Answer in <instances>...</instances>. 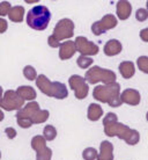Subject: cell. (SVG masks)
<instances>
[{
    "mask_svg": "<svg viewBox=\"0 0 148 160\" xmlns=\"http://www.w3.org/2000/svg\"><path fill=\"white\" fill-rule=\"evenodd\" d=\"M50 112L46 109H41L36 101H31L20 109L16 114V122L22 129L30 128L32 124H40L46 122Z\"/></svg>",
    "mask_w": 148,
    "mask_h": 160,
    "instance_id": "obj_1",
    "label": "cell"
},
{
    "mask_svg": "<svg viewBox=\"0 0 148 160\" xmlns=\"http://www.w3.org/2000/svg\"><path fill=\"white\" fill-rule=\"evenodd\" d=\"M94 99L102 103H107L110 107L117 108L123 104L120 98V85L118 82H112L109 85H98L93 91Z\"/></svg>",
    "mask_w": 148,
    "mask_h": 160,
    "instance_id": "obj_2",
    "label": "cell"
},
{
    "mask_svg": "<svg viewBox=\"0 0 148 160\" xmlns=\"http://www.w3.org/2000/svg\"><path fill=\"white\" fill-rule=\"evenodd\" d=\"M104 133L108 137H118L126 142L128 145H136L140 140V133L136 129H131L130 127L123 123L112 122L104 125Z\"/></svg>",
    "mask_w": 148,
    "mask_h": 160,
    "instance_id": "obj_3",
    "label": "cell"
},
{
    "mask_svg": "<svg viewBox=\"0 0 148 160\" xmlns=\"http://www.w3.org/2000/svg\"><path fill=\"white\" fill-rule=\"evenodd\" d=\"M36 86L43 94L50 98H56L58 100H63L68 96V91L65 84L60 81H51L45 74H40L37 77Z\"/></svg>",
    "mask_w": 148,
    "mask_h": 160,
    "instance_id": "obj_4",
    "label": "cell"
},
{
    "mask_svg": "<svg viewBox=\"0 0 148 160\" xmlns=\"http://www.w3.org/2000/svg\"><path fill=\"white\" fill-rule=\"evenodd\" d=\"M51 20V13L46 6L38 5L27 13V24L34 30H45Z\"/></svg>",
    "mask_w": 148,
    "mask_h": 160,
    "instance_id": "obj_5",
    "label": "cell"
},
{
    "mask_svg": "<svg viewBox=\"0 0 148 160\" xmlns=\"http://www.w3.org/2000/svg\"><path fill=\"white\" fill-rule=\"evenodd\" d=\"M116 73L108 70V68H100L97 65H94L89 68L84 74V79L88 84L95 85L97 82H103L104 85H109L116 82Z\"/></svg>",
    "mask_w": 148,
    "mask_h": 160,
    "instance_id": "obj_6",
    "label": "cell"
},
{
    "mask_svg": "<svg viewBox=\"0 0 148 160\" xmlns=\"http://www.w3.org/2000/svg\"><path fill=\"white\" fill-rule=\"evenodd\" d=\"M74 28H75L74 22L71 19H61L57 22L53 32H52V36L59 42L68 40L74 35Z\"/></svg>",
    "mask_w": 148,
    "mask_h": 160,
    "instance_id": "obj_7",
    "label": "cell"
},
{
    "mask_svg": "<svg viewBox=\"0 0 148 160\" xmlns=\"http://www.w3.org/2000/svg\"><path fill=\"white\" fill-rule=\"evenodd\" d=\"M24 107V100L21 98L16 91L8 89L4 94L2 102L0 104V108L5 109L7 112H13V110H20Z\"/></svg>",
    "mask_w": 148,
    "mask_h": 160,
    "instance_id": "obj_8",
    "label": "cell"
},
{
    "mask_svg": "<svg viewBox=\"0 0 148 160\" xmlns=\"http://www.w3.org/2000/svg\"><path fill=\"white\" fill-rule=\"evenodd\" d=\"M68 85L74 91L75 98L78 100H84L87 98L89 93V86L84 78L79 74H73L68 79Z\"/></svg>",
    "mask_w": 148,
    "mask_h": 160,
    "instance_id": "obj_9",
    "label": "cell"
},
{
    "mask_svg": "<svg viewBox=\"0 0 148 160\" xmlns=\"http://www.w3.org/2000/svg\"><path fill=\"white\" fill-rule=\"evenodd\" d=\"M31 148L36 151V160H51L52 150L46 146V140L43 136L37 135L32 137Z\"/></svg>",
    "mask_w": 148,
    "mask_h": 160,
    "instance_id": "obj_10",
    "label": "cell"
},
{
    "mask_svg": "<svg viewBox=\"0 0 148 160\" xmlns=\"http://www.w3.org/2000/svg\"><path fill=\"white\" fill-rule=\"evenodd\" d=\"M118 21H117V18L112 14H107L104 15L101 20L94 22L92 26V32L94 35L96 36H100L102 34L107 32V30H110V29H113L117 26Z\"/></svg>",
    "mask_w": 148,
    "mask_h": 160,
    "instance_id": "obj_11",
    "label": "cell"
},
{
    "mask_svg": "<svg viewBox=\"0 0 148 160\" xmlns=\"http://www.w3.org/2000/svg\"><path fill=\"white\" fill-rule=\"evenodd\" d=\"M74 42H75L76 50L80 52V55H82V56H88V57L95 56L100 51L98 45L95 44L94 42L88 41L87 37L78 36Z\"/></svg>",
    "mask_w": 148,
    "mask_h": 160,
    "instance_id": "obj_12",
    "label": "cell"
},
{
    "mask_svg": "<svg viewBox=\"0 0 148 160\" xmlns=\"http://www.w3.org/2000/svg\"><path fill=\"white\" fill-rule=\"evenodd\" d=\"M120 98H122L123 103L130 104V106H138L141 100L139 91H136L134 88H127L123 91V93L120 94Z\"/></svg>",
    "mask_w": 148,
    "mask_h": 160,
    "instance_id": "obj_13",
    "label": "cell"
},
{
    "mask_svg": "<svg viewBox=\"0 0 148 160\" xmlns=\"http://www.w3.org/2000/svg\"><path fill=\"white\" fill-rule=\"evenodd\" d=\"M78 51L74 41H65L64 43L60 44L59 48V58L61 60H67L72 58L75 52Z\"/></svg>",
    "mask_w": 148,
    "mask_h": 160,
    "instance_id": "obj_14",
    "label": "cell"
},
{
    "mask_svg": "<svg viewBox=\"0 0 148 160\" xmlns=\"http://www.w3.org/2000/svg\"><path fill=\"white\" fill-rule=\"evenodd\" d=\"M97 160H113V145L109 140H103L101 143Z\"/></svg>",
    "mask_w": 148,
    "mask_h": 160,
    "instance_id": "obj_15",
    "label": "cell"
},
{
    "mask_svg": "<svg viewBox=\"0 0 148 160\" xmlns=\"http://www.w3.org/2000/svg\"><path fill=\"white\" fill-rule=\"evenodd\" d=\"M116 11H117V16L119 20H127L131 13H132V5L130 4L126 0H123V1H118L116 6Z\"/></svg>",
    "mask_w": 148,
    "mask_h": 160,
    "instance_id": "obj_16",
    "label": "cell"
},
{
    "mask_svg": "<svg viewBox=\"0 0 148 160\" xmlns=\"http://www.w3.org/2000/svg\"><path fill=\"white\" fill-rule=\"evenodd\" d=\"M122 50H123V45H122V43H120L118 40L108 41V42L105 43V45H104V48H103L104 53L109 57L119 55L120 52H122Z\"/></svg>",
    "mask_w": 148,
    "mask_h": 160,
    "instance_id": "obj_17",
    "label": "cell"
},
{
    "mask_svg": "<svg viewBox=\"0 0 148 160\" xmlns=\"http://www.w3.org/2000/svg\"><path fill=\"white\" fill-rule=\"evenodd\" d=\"M118 70H119L120 74L123 78L125 79H131L134 74H136V66H134V63L133 62H122L118 66Z\"/></svg>",
    "mask_w": 148,
    "mask_h": 160,
    "instance_id": "obj_18",
    "label": "cell"
},
{
    "mask_svg": "<svg viewBox=\"0 0 148 160\" xmlns=\"http://www.w3.org/2000/svg\"><path fill=\"white\" fill-rule=\"evenodd\" d=\"M103 115V109L100 104L97 103H90L88 106V110H87V117L89 121L92 122H96L102 117Z\"/></svg>",
    "mask_w": 148,
    "mask_h": 160,
    "instance_id": "obj_19",
    "label": "cell"
},
{
    "mask_svg": "<svg viewBox=\"0 0 148 160\" xmlns=\"http://www.w3.org/2000/svg\"><path fill=\"white\" fill-rule=\"evenodd\" d=\"M16 93L23 99L24 101H34L36 99V91L31 86H20L16 89Z\"/></svg>",
    "mask_w": 148,
    "mask_h": 160,
    "instance_id": "obj_20",
    "label": "cell"
},
{
    "mask_svg": "<svg viewBox=\"0 0 148 160\" xmlns=\"http://www.w3.org/2000/svg\"><path fill=\"white\" fill-rule=\"evenodd\" d=\"M24 7L23 6H13L11 12L8 14V18L12 22H15V23H20L23 21L24 18Z\"/></svg>",
    "mask_w": 148,
    "mask_h": 160,
    "instance_id": "obj_21",
    "label": "cell"
},
{
    "mask_svg": "<svg viewBox=\"0 0 148 160\" xmlns=\"http://www.w3.org/2000/svg\"><path fill=\"white\" fill-rule=\"evenodd\" d=\"M43 137L45 138V140H49L51 142L57 137V130L53 125H45L44 129H43Z\"/></svg>",
    "mask_w": 148,
    "mask_h": 160,
    "instance_id": "obj_22",
    "label": "cell"
},
{
    "mask_svg": "<svg viewBox=\"0 0 148 160\" xmlns=\"http://www.w3.org/2000/svg\"><path fill=\"white\" fill-rule=\"evenodd\" d=\"M94 63V59H93L92 57H88V56H80L78 57V59H76V64L80 68H90Z\"/></svg>",
    "mask_w": 148,
    "mask_h": 160,
    "instance_id": "obj_23",
    "label": "cell"
},
{
    "mask_svg": "<svg viewBox=\"0 0 148 160\" xmlns=\"http://www.w3.org/2000/svg\"><path fill=\"white\" fill-rule=\"evenodd\" d=\"M23 76L26 79L30 80V81H32V80H36L37 79V72L36 70L34 68V66H31V65H27V66H24L23 68Z\"/></svg>",
    "mask_w": 148,
    "mask_h": 160,
    "instance_id": "obj_24",
    "label": "cell"
},
{
    "mask_svg": "<svg viewBox=\"0 0 148 160\" xmlns=\"http://www.w3.org/2000/svg\"><path fill=\"white\" fill-rule=\"evenodd\" d=\"M98 157V152L96 148H87L84 150L82 152V158L84 160H95Z\"/></svg>",
    "mask_w": 148,
    "mask_h": 160,
    "instance_id": "obj_25",
    "label": "cell"
},
{
    "mask_svg": "<svg viewBox=\"0 0 148 160\" xmlns=\"http://www.w3.org/2000/svg\"><path fill=\"white\" fill-rule=\"evenodd\" d=\"M136 65L141 72L148 74V56H140L136 59Z\"/></svg>",
    "mask_w": 148,
    "mask_h": 160,
    "instance_id": "obj_26",
    "label": "cell"
},
{
    "mask_svg": "<svg viewBox=\"0 0 148 160\" xmlns=\"http://www.w3.org/2000/svg\"><path fill=\"white\" fill-rule=\"evenodd\" d=\"M11 9H12V5H11V2H8V1H2V2H0V16L8 15L9 12H11Z\"/></svg>",
    "mask_w": 148,
    "mask_h": 160,
    "instance_id": "obj_27",
    "label": "cell"
},
{
    "mask_svg": "<svg viewBox=\"0 0 148 160\" xmlns=\"http://www.w3.org/2000/svg\"><path fill=\"white\" fill-rule=\"evenodd\" d=\"M136 19L139 22H144L148 19V11L146 8H139L136 13Z\"/></svg>",
    "mask_w": 148,
    "mask_h": 160,
    "instance_id": "obj_28",
    "label": "cell"
},
{
    "mask_svg": "<svg viewBox=\"0 0 148 160\" xmlns=\"http://www.w3.org/2000/svg\"><path fill=\"white\" fill-rule=\"evenodd\" d=\"M117 121H118V117H117V115L115 112H108L103 118V125L112 123V122H117Z\"/></svg>",
    "mask_w": 148,
    "mask_h": 160,
    "instance_id": "obj_29",
    "label": "cell"
},
{
    "mask_svg": "<svg viewBox=\"0 0 148 160\" xmlns=\"http://www.w3.org/2000/svg\"><path fill=\"white\" fill-rule=\"evenodd\" d=\"M48 44L51 47V48H60V44L61 43H60L59 41H57L52 35H50L48 38Z\"/></svg>",
    "mask_w": 148,
    "mask_h": 160,
    "instance_id": "obj_30",
    "label": "cell"
},
{
    "mask_svg": "<svg viewBox=\"0 0 148 160\" xmlns=\"http://www.w3.org/2000/svg\"><path fill=\"white\" fill-rule=\"evenodd\" d=\"M5 133L7 135V137L9 138V139H14V138L16 137V135H17L16 130L14 128H12V127H9V128L5 129Z\"/></svg>",
    "mask_w": 148,
    "mask_h": 160,
    "instance_id": "obj_31",
    "label": "cell"
},
{
    "mask_svg": "<svg viewBox=\"0 0 148 160\" xmlns=\"http://www.w3.org/2000/svg\"><path fill=\"white\" fill-rule=\"evenodd\" d=\"M8 28V23L7 21L2 19V18H0V34H4Z\"/></svg>",
    "mask_w": 148,
    "mask_h": 160,
    "instance_id": "obj_32",
    "label": "cell"
},
{
    "mask_svg": "<svg viewBox=\"0 0 148 160\" xmlns=\"http://www.w3.org/2000/svg\"><path fill=\"white\" fill-rule=\"evenodd\" d=\"M140 38L144 42H148V27L147 28H144L140 32Z\"/></svg>",
    "mask_w": 148,
    "mask_h": 160,
    "instance_id": "obj_33",
    "label": "cell"
},
{
    "mask_svg": "<svg viewBox=\"0 0 148 160\" xmlns=\"http://www.w3.org/2000/svg\"><path fill=\"white\" fill-rule=\"evenodd\" d=\"M4 89H2V87L0 86V104H1V102H2V99H4Z\"/></svg>",
    "mask_w": 148,
    "mask_h": 160,
    "instance_id": "obj_34",
    "label": "cell"
},
{
    "mask_svg": "<svg viewBox=\"0 0 148 160\" xmlns=\"http://www.w3.org/2000/svg\"><path fill=\"white\" fill-rule=\"evenodd\" d=\"M4 118H5V114H4V112L1 110V108H0V122L4 121Z\"/></svg>",
    "mask_w": 148,
    "mask_h": 160,
    "instance_id": "obj_35",
    "label": "cell"
},
{
    "mask_svg": "<svg viewBox=\"0 0 148 160\" xmlns=\"http://www.w3.org/2000/svg\"><path fill=\"white\" fill-rule=\"evenodd\" d=\"M146 120H147V122H148V112H147V114H146Z\"/></svg>",
    "mask_w": 148,
    "mask_h": 160,
    "instance_id": "obj_36",
    "label": "cell"
},
{
    "mask_svg": "<svg viewBox=\"0 0 148 160\" xmlns=\"http://www.w3.org/2000/svg\"><path fill=\"white\" fill-rule=\"evenodd\" d=\"M146 6H147V11H148V1L146 2Z\"/></svg>",
    "mask_w": 148,
    "mask_h": 160,
    "instance_id": "obj_37",
    "label": "cell"
},
{
    "mask_svg": "<svg viewBox=\"0 0 148 160\" xmlns=\"http://www.w3.org/2000/svg\"><path fill=\"white\" fill-rule=\"evenodd\" d=\"M0 159H1V152H0Z\"/></svg>",
    "mask_w": 148,
    "mask_h": 160,
    "instance_id": "obj_38",
    "label": "cell"
}]
</instances>
